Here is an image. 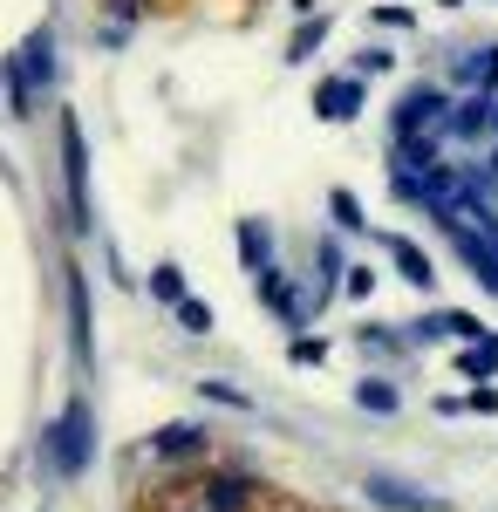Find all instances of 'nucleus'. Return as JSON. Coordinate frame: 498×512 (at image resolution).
<instances>
[{
  "instance_id": "6",
  "label": "nucleus",
  "mask_w": 498,
  "mask_h": 512,
  "mask_svg": "<svg viewBox=\"0 0 498 512\" xmlns=\"http://www.w3.org/2000/svg\"><path fill=\"white\" fill-rule=\"evenodd\" d=\"M314 110L328 123H355L362 117V76H328L321 89H314Z\"/></svg>"
},
{
  "instance_id": "20",
  "label": "nucleus",
  "mask_w": 498,
  "mask_h": 512,
  "mask_svg": "<svg viewBox=\"0 0 498 512\" xmlns=\"http://www.w3.org/2000/svg\"><path fill=\"white\" fill-rule=\"evenodd\" d=\"M342 294L369 301V294H376V267H348V274H342Z\"/></svg>"
},
{
  "instance_id": "1",
  "label": "nucleus",
  "mask_w": 498,
  "mask_h": 512,
  "mask_svg": "<svg viewBox=\"0 0 498 512\" xmlns=\"http://www.w3.org/2000/svg\"><path fill=\"white\" fill-rule=\"evenodd\" d=\"M89 451H96V417H89V403L76 396V403L62 410V424L48 431V465L62 478H76L82 465H89Z\"/></svg>"
},
{
  "instance_id": "13",
  "label": "nucleus",
  "mask_w": 498,
  "mask_h": 512,
  "mask_svg": "<svg viewBox=\"0 0 498 512\" xmlns=\"http://www.w3.org/2000/svg\"><path fill=\"white\" fill-rule=\"evenodd\" d=\"M458 369H464V376H498V335H478V342H464Z\"/></svg>"
},
{
  "instance_id": "9",
  "label": "nucleus",
  "mask_w": 498,
  "mask_h": 512,
  "mask_svg": "<svg viewBox=\"0 0 498 512\" xmlns=\"http://www.w3.org/2000/svg\"><path fill=\"white\" fill-rule=\"evenodd\" d=\"M383 246H389V260H396V267H403V280H410V287H437V267H430V253H423L417 239L389 233Z\"/></svg>"
},
{
  "instance_id": "17",
  "label": "nucleus",
  "mask_w": 498,
  "mask_h": 512,
  "mask_svg": "<svg viewBox=\"0 0 498 512\" xmlns=\"http://www.w3.org/2000/svg\"><path fill=\"white\" fill-rule=\"evenodd\" d=\"M171 315H178V328H185V335H205V328H212V308H205V301H192V294H185Z\"/></svg>"
},
{
  "instance_id": "22",
  "label": "nucleus",
  "mask_w": 498,
  "mask_h": 512,
  "mask_svg": "<svg viewBox=\"0 0 498 512\" xmlns=\"http://www.w3.org/2000/svg\"><path fill=\"white\" fill-rule=\"evenodd\" d=\"M205 396H212V403H246V396L232 390V383H219V376H212V383H205Z\"/></svg>"
},
{
  "instance_id": "25",
  "label": "nucleus",
  "mask_w": 498,
  "mask_h": 512,
  "mask_svg": "<svg viewBox=\"0 0 498 512\" xmlns=\"http://www.w3.org/2000/svg\"><path fill=\"white\" fill-rule=\"evenodd\" d=\"M437 7H458V0H437Z\"/></svg>"
},
{
  "instance_id": "2",
  "label": "nucleus",
  "mask_w": 498,
  "mask_h": 512,
  "mask_svg": "<svg viewBox=\"0 0 498 512\" xmlns=\"http://www.w3.org/2000/svg\"><path fill=\"white\" fill-rule=\"evenodd\" d=\"M444 117H451V96L423 82V89H410V96L396 103V137H423V130L444 137Z\"/></svg>"
},
{
  "instance_id": "4",
  "label": "nucleus",
  "mask_w": 498,
  "mask_h": 512,
  "mask_svg": "<svg viewBox=\"0 0 498 512\" xmlns=\"http://www.w3.org/2000/svg\"><path fill=\"white\" fill-rule=\"evenodd\" d=\"M362 492H369L383 512H444V499H430V492H417L410 478H389V472H376Z\"/></svg>"
},
{
  "instance_id": "24",
  "label": "nucleus",
  "mask_w": 498,
  "mask_h": 512,
  "mask_svg": "<svg viewBox=\"0 0 498 512\" xmlns=\"http://www.w3.org/2000/svg\"><path fill=\"white\" fill-rule=\"evenodd\" d=\"M178 512H205V506H178Z\"/></svg>"
},
{
  "instance_id": "21",
  "label": "nucleus",
  "mask_w": 498,
  "mask_h": 512,
  "mask_svg": "<svg viewBox=\"0 0 498 512\" xmlns=\"http://www.w3.org/2000/svg\"><path fill=\"white\" fill-rule=\"evenodd\" d=\"M389 62H396V55H389V48H369V55H362V62H355V76H376V69H389Z\"/></svg>"
},
{
  "instance_id": "23",
  "label": "nucleus",
  "mask_w": 498,
  "mask_h": 512,
  "mask_svg": "<svg viewBox=\"0 0 498 512\" xmlns=\"http://www.w3.org/2000/svg\"><path fill=\"white\" fill-rule=\"evenodd\" d=\"M492 144H498V103H492Z\"/></svg>"
},
{
  "instance_id": "7",
  "label": "nucleus",
  "mask_w": 498,
  "mask_h": 512,
  "mask_svg": "<svg viewBox=\"0 0 498 512\" xmlns=\"http://www.w3.org/2000/svg\"><path fill=\"white\" fill-rule=\"evenodd\" d=\"M253 492H260L253 478H239V472H212L205 485H198V506H205V512H246V506H253Z\"/></svg>"
},
{
  "instance_id": "5",
  "label": "nucleus",
  "mask_w": 498,
  "mask_h": 512,
  "mask_svg": "<svg viewBox=\"0 0 498 512\" xmlns=\"http://www.w3.org/2000/svg\"><path fill=\"white\" fill-rule=\"evenodd\" d=\"M444 137H458V144H478V137H492V96H485V89H471L464 103H451V117H444Z\"/></svg>"
},
{
  "instance_id": "14",
  "label": "nucleus",
  "mask_w": 498,
  "mask_h": 512,
  "mask_svg": "<svg viewBox=\"0 0 498 512\" xmlns=\"http://www.w3.org/2000/svg\"><path fill=\"white\" fill-rule=\"evenodd\" d=\"M321 41H328V21H321V14H307L301 28H294V41H287V62H307Z\"/></svg>"
},
{
  "instance_id": "8",
  "label": "nucleus",
  "mask_w": 498,
  "mask_h": 512,
  "mask_svg": "<svg viewBox=\"0 0 498 512\" xmlns=\"http://www.w3.org/2000/svg\"><path fill=\"white\" fill-rule=\"evenodd\" d=\"M437 335H458V342H478L485 328H478V315H464V308H437V315L410 321V342H437Z\"/></svg>"
},
{
  "instance_id": "16",
  "label": "nucleus",
  "mask_w": 498,
  "mask_h": 512,
  "mask_svg": "<svg viewBox=\"0 0 498 512\" xmlns=\"http://www.w3.org/2000/svg\"><path fill=\"white\" fill-rule=\"evenodd\" d=\"M151 294H157V301H164V308H178V301H185V274H178V267L164 260V267H157V274H151Z\"/></svg>"
},
{
  "instance_id": "12",
  "label": "nucleus",
  "mask_w": 498,
  "mask_h": 512,
  "mask_svg": "<svg viewBox=\"0 0 498 512\" xmlns=\"http://www.w3.org/2000/svg\"><path fill=\"white\" fill-rule=\"evenodd\" d=\"M198 444H205L198 424H164V431H157V458H192Z\"/></svg>"
},
{
  "instance_id": "15",
  "label": "nucleus",
  "mask_w": 498,
  "mask_h": 512,
  "mask_svg": "<svg viewBox=\"0 0 498 512\" xmlns=\"http://www.w3.org/2000/svg\"><path fill=\"white\" fill-rule=\"evenodd\" d=\"M69 321H76V355L89 362V294H82V274H69Z\"/></svg>"
},
{
  "instance_id": "11",
  "label": "nucleus",
  "mask_w": 498,
  "mask_h": 512,
  "mask_svg": "<svg viewBox=\"0 0 498 512\" xmlns=\"http://www.w3.org/2000/svg\"><path fill=\"white\" fill-rule=\"evenodd\" d=\"M239 253H246V267H253V274H267L273 260V246H267V219H239Z\"/></svg>"
},
{
  "instance_id": "19",
  "label": "nucleus",
  "mask_w": 498,
  "mask_h": 512,
  "mask_svg": "<svg viewBox=\"0 0 498 512\" xmlns=\"http://www.w3.org/2000/svg\"><path fill=\"white\" fill-rule=\"evenodd\" d=\"M328 205H335V219H342L348 233H362V226H369V219H362V205H355V192H335Z\"/></svg>"
},
{
  "instance_id": "18",
  "label": "nucleus",
  "mask_w": 498,
  "mask_h": 512,
  "mask_svg": "<svg viewBox=\"0 0 498 512\" xmlns=\"http://www.w3.org/2000/svg\"><path fill=\"white\" fill-rule=\"evenodd\" d=\"M355 403H362V410H396V383H383V376H369V383L355 390Z\"/></svg>"
},
{
  "instance_id": "10",
  "label": "nucleus",
  "mask_w": 498,
  "mask_h": 512,
  "mask_svg": "<svg viewBox=\"0 0 498 512\" xmlns=\"http://www.w3.org/2000/svg\"><path fill=\"white\" fill-rule=\"evenodd\" d=\"M458 76L471 82V89H485V96H492V89H498V48H464Z\"/></svg>"
},
{
  "instance_id": "3",
  "label": "nucleus",
  "mask_w": 498,
  "mask_h": 512,
  "mask_svg": "<svg viewBox=\"0 0 498 512\" xmlns=\"http://www.w3.org/2000/svg\"><path fill=\"white\" fill-rule=\"evenodd\" d=\"M62 178H69V226H89V151H82V130L76 117L62 123Z\"/></svg>"
}]
</instances>
